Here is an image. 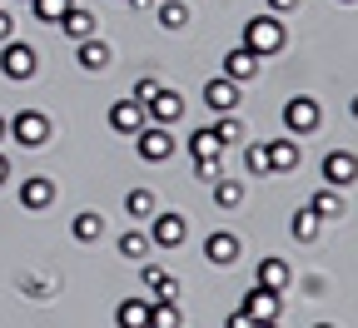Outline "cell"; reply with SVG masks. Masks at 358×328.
Masks as SVG:
<instances>
[{
  "label": "cell",
  "instance_id": "obj_1",
  "mask_svg": "<svg viewBox=\"0 0 358 328\" xmlns=\"http://www.w3.org/2000/svg\"><path fill=\"white\" fill-rule=\"evenodd\" d=\"M244 45L264 60V55H274L279 45H284V25H279V15H254L249 25H244Z\"/></svg>",
  "mask_w": 358,
  "mask_h": 328
},
{
  "label": "cell",
  "instance_id": "obj_2",
  "mask_svg": "<svg viewBox=\"0 0 358 328\" xmlns=\"http://www.w3.org/2000/svg\"><path fill=\"white\" fill-rule=\"evenodd\" d=\"M134 150H140V159H150V164H164V159L174 155V134H169V124H145L140 134H134Z\"/></svg>",
  "mask_w": 358,
  "mask_h": 328
},
{
  "label": "cell",
  "instance_id": "obj_3",
  "mask_svg": "<svg viewBox=\"0 0 358 328\" xmlns=\"http://www.w3.org/2000/svg\"><path fill=\"white\" fill-rule=\"evenodd\" d=\"M10 139H15V145H25V150H40L45 139H50V120H45L40 110H20V115L10 120Z\"/></svg>",
  "mask_w": 358,
  "mask_h": 328
},
{
  "label": "cell",
  "instance_id": "obj_4",
  "mask_svg": "<svg viewBox=\"0 0 358 328\" xmlns=\"http://www.w3.org/2000/svg\"><path fill=\"white\" fill-rule=\"evenodd\" d=\"M0 75L6 80H30L35 75V50L25 40H6V50H0Z\"/></svg>",
  "mask_w": 358,
  "mask_h": 328
},
{
  "label": "cell",
  "instance_id": "obj_5",
  "mask_svg": "<svg viewBox=\"0 0 358 328\" xmlns=\"http://www.w3.org/2000/svg\"><path fill=\"white\" fill-rule=\"evenodd\" d=\"M155 219V229H150V244H159V249H179L189 239V224H185V214H150Z\"/></svg>",
  "mask_w": 358,
  "mask_h": 328
},
{
  "label": "cell",
  "instance_id": "obj_6",
  "mask_svg": "<svg viewBox=\"0 0 358 328\" xmlns=\"http://www.w3.org/2000/svg\"><path fill=\"white\" fill-rule=\"evenodd\" d=\"M145 115L155 124H179V120H185V100H179V90H155V95L145 100Z\"/></svg>",
  "mask_w": 358,
  "mask_h": 328
},
{
  "label": "cell",
  "instance_id": "obj_7",
  "mask_svg": "<svg viewBox=\"0 0 358 328\" xmlns=\"http://www.w3.org/2000/svg\"><path fill=\"white\" fill-rule=\"evenodd\" d=\"M145 120H150V115H145L140 100H115V105H110V129H115V134H129V139H134V134L145 129Z\"/></svg>",
  "mask_w": 358,
  "mask_h": 328
},
{
  "label": "cell",
  "instance_id": "obj_8",
  "mask_svg": "<svg viewBox=\"0 0 358 328\" xmlns=\"http://www.w3.org/2000/svg\"><path fill=\"white\" fill-rule=\"evenodd\" d=\"M244 313H249L254 323H274V318H279V289L254 284V289L244 294Z\"/></svg>",
  "mask_w": 358,
  "mask_h": 328
},
{
  "label": "cell",
  "instance_id": "obj_9",
  "mask_svg": "<svg viewBox=\"0 0 358 328\" xmlns=\"http://www.w3.org/2000/svg\"><path fill=\"white\" fill-rule=\"evenodd\" d=\"M284 124H289L294 134H308L313 124H319V100H308V95H294V100L284 105Z\"/></svg>",
  "mask_w": 358,
  "mask_h": 328
},
{
  "label": "cell",
  "instance_id": "obj_10",
  "mask_svg": "<svg viewBox=\"0 0 358 328\" xmlns=\"http://www.w3.org/2000/svg\"><path fill=\"white\" fill-rule=\"evenodd\" d=\"M353 179H358V159H353L348 150H334V155H324V184L343 190V184H353Z\"/></svg>",
  "mask_w": 358,
  "mask_h": 328
},
{
  "label": "cell",
  "instance_id": "obj_11",
  "mask_svg": "<svg viewBox=\"0 0 358 328\" xmlns=\"http://www.w3.org/2000/svg\"><path fill=\"white\" fill-rule=\"evenodd\" d=\"M204 105H209L214 115H229V110L239 105V85H234V80H224V75L209 80V85H204Z\"/></svg>",
  "mask_w": 358,
  "mask_h": 328
},
{
  "label": "cell",
  "instance_id": "obj_12",
  "mask_svg": "<svg viewBox=\"0 0 358 328\" xmlns=\"http://www.w3.org/2000/svg\"><path fill=\"white\" fill-rule=\"evenodd\" d=\"M254 75H259V55L249 50V45H239V50H229V55H224V80L244 85V80H254Z\"/></svg>",
  "mask_w": 358,
  "mask_h": 328
},
{
  "label": "cell",
  "instance_id": "obj_13",
  "mask_svg": "<svg viewBox=\"0 0 358 328\" xmlns=\"http://www.w3.org/2000/svg\"><path fill=\"white\" fill-rule=\"evenodd\" d=\"M20 204H25V209H45V204H55V179H45V174L20 179Z\"/></svg>",
  "mask_w": 358,
  "mask_h": 328
},
{
  "label": "cell",
  "instance_id": "obj_14",
  "mask_svg": "<svg viewBox=\"0 0 358 328\" xmlns=\"http://www.w3.org/2000/svg\"><path fill=\"white\" fill-rule=\"evenodd\" d=\"M204 259L219 264V269H224V264H234V259H239V239H234L229 229H214L209 239H204Z\"/></svg>",
  "mask_w": 358,
  "mask_h": 328
},
{
  "label": "cell",
  "instance_id": "obj_15",
  "mask_svg": "<svg viewBox=\"0 0 358 328\" xmlns=\"http://www.w3.org/2000/svg\"><path fill=\"white\" fill-rule=\"evenodd\" d=\"M268 150V174H289V169H299V145L294 139H274V145H264Z\"/></svg>",
  "mask_w": 358,
  "mask_h": 328
},
{
  "label": "cell",
  "instance_id": "obj_16",
  "mask_svg": "<svg viewBox=\"0 0 358 328\" xmlns=\"http://www.w3.org/2000/svg\"><path fill=\"white\" fill-rule=\"evenodd\" d=\"M60 30H65L70 40H90V35L100 30V20L90 15V10H80V6H70V10H65V20H60Z\"/></svg>",
  "mask_w": 358,
  "mask_h": 328
},
{
  "label": "cell",
  "instance_id": "obj_17",
  "mask_svg": "<svg viewBox=\"0 0 358 328\" xmlns=\"http://www.w3.org/2000/svg\"><path fill=\"white\" fill-rule=\"evenodd\" d=\"M115 323L120 328H150V299H124L115 308Z\"/></svg>",
  "mask_w": 358,
  "mask_h": 328
},
{
  "label": "cell",
  "instance_id": "obj_18",
  "mask_svg": "<svg viewBox=\"0 0 358 328\" xmlns=\"http://www.w3.org/2000/svg\"><path fill=\"white\" fill-rule=\"evenodd\" d=\"M80 65H85V70H105V65H110V45H105L100 35L80 40Z\"/></svg>",
  "mask_w": 358,
  "mask_h": 328
},
{
  "label": "cell",
  "instance_id": "obj_19",
  "mask_svg": "<svg viewBox=\"0 0 358 328\" xmlns=\"http://www.w3.org/2000/svg\"><path fill=\"white\" fill-rule=\"evenodd\" d=\"M308 209L319 214V219H343V199H338V190H334V184H324V190L308 199Z\"/></svg>",
  "mask_w": 358,
  "mask_h": 328
},
{
  "label": "cell",
  "instance_id": "obj_20",
  "mask_svg": "<svg viewBox=\"0 0 358 328\" xmlns=\"http://www.w3.org/2000/svg\"><path fill=\"white\" fill-rule=\"evenodd\" d=\"M289 278H294V269H289L284 259H259V284H264V289H284Z\"/></svg>",
  "mask_w": 358,
  "mask_h": 328
},
{
  "label": "cell",
  "instance_id": "obj_21",
  "mask_svg": "<svg viewBox=\"0 0 358 328\" xmlns=\"http://www.w3.org/2000/svg\"><path fill=\"white\" fill-rule=\"evenodd\" d=\"M105 234V219H100V209H85V214H75V239L80 244H95Z\"/></svg>",
  "mask_w": 358,
  "mask_h": 328
},
{
  "label": "cell",
  "instance_id": "obj_22",
  "mask_svg": "<svg viewBox=\"0 0 358 328\" xmlns=\"http://www.w3.org/2000/svg\"><path fill=\"white\" fill-rule=\"evenodd\" d=\"M145 289L159 294V299H174V294H179V284H174V278H169L159 264H145Z\"/></svg>",
  "mask_w": 358,
  "mask_h": 328
},
{
  "label": "cell",
  "instance_id": "obj_23",
  "mask_svg": "<svg viewBox=\"0 0 358 328\" xmlns=\"http://www.w3.org/2000/svg\"><path fill=\"white\" fill-rule=\"evenodd\" d=\"M70 6H75V0H30V10H35V20H45V25H60Z\"/></svg>",
  "mask_w": 358,
  "mask_h": 328
},
{
  "label": "cell",
  "instance_id": "obj_24",
  "mask_svg": "<svg viewBox=\"0 0 358 328\" xmlns=\"http://www.w3.org/2000/svg\"><path fill=\"white\" fill-rule=\"evenodd\" d=\"M219 150H224V145H219L214 129H194V134H189V155H194V159H214Z\"/></svg>",
  "mask_w": 358,
  "mask_h": 328
},
{
  "label": "cell",
  "instance_id": "obj_25",
  "mask_svg": "<svg viewBox=\"0 0 358 328\" xmlns=\"http://www.w3.org/2000/svg\"><path fill=\"white\" fill-rule=\"evenodd\" d=\"M289 229H294V239H303V244H308V239H319V214L303 204V209L289 219Z\"/></svg>",
  "mask_w": 358,
  "mask_h": 328
},
{
  "label": "cell",
  "instance_id": "obj_26",
  "mask_svg": "<svg viewBox=\"0 0 358 328\" xmlns=\"http://www.w3.org/2000/svg\"><path fill=\"white\" fill-rule=\"evenodd\" d=\"M124 214H129V219H150V214H155V194H150V190H129V194H124Z\"/></svg>",
  "mask_w": 358,
  "mask_h": 328
},
{
  "label": "cell",
  "instance_id": "obj_27",
  "mask_svg": "<svg viewBox=\"0 0 358 328\" xmlns=\"http://www.w3.org/2000/svg\"><path fill=\"white\" fill-rule=\"evenodd\" d=\"M214 199H219L224 209H239V204H244V184H239V179H214Z\"/></svg>",
  "mask_w": 358,
  "mask_h": 328
},
{
  "label": "cell",
  "instance_id": "obj_28",
  "mask_svg": "<svg viewBox=\"0 0 358 328\" xmlns=\"http://www.w3.org/2000/svg\"><path fill=\"white\" fill-rule=\"evenodd\" d=\"M120 254H124V259H145V254H150V234H140V229L120 234Z\"/></svg>",
  "mask_w": 358,
  "mask_h": 328
},
{
  "label": "cell",
  "instance_id": "obj_29",
  "mask_svg": "<svg viewBox=\"0 0 358 328\" xmlns=\"http://www.w3.org/2000/svg\"><path fill=\"white\" fill-rule=\"evenodd\" d=\"M159 25H164V30H185V25H189V10L174 0V6H164V10H159Z\"/></svg>",
  "mask_w": 358,
  "mask_h": 328
},
{
  "label": "cell",
  "instance_id": "obj_30",
  "mask_svg": "<svg viewBox=\"0 0 358 328\" xmlns=\"http://www.w3.org/2000/svg\"><path fill=\"white\" fill-rule=\"evenodd\" d=\"M214 134H219V145H239V139H244V124H239V120H229V115H224V120L214 124Z\"/></svg>",
  "mask_w": 358,
  "mask_h": 328
},
{
  "label": "cell",
  "instance_id": "obj_31",
  "mask_svg": "<svg viewBox=\"0 0 358 328\" xmlns=\"http://www.w3.org/2000/svg\"><path fill=\"white\" fill-rule=\"evenodd\" d=\"M244 169H249V174H268V150H264V145H249V150H244Z\"/></svg>",
  "mask_w": 358,
  "mask_h": 328
},
{
  "label": "cell",
  "instance_id": "obj_32",
  "mask_svg": "<svg viewBox=\"0 0 358 328\" xmlns=\"http://www.w3.org/2000/svg\"><path fill=\"white\" fill-rule=\"evenodd\" d=\"M194 174H199L204 184H214V179H224V164H219V155H214V159H194Z\"/></svg>",
  "mask_w": 358,
  "mask_h": 328
},
{
  "label": "cell",
  "instance_id": "obj_33",
  "mask_svg": "<svg viewBox=\"0 0 358 328\" xmlns=\"http://www.w3.org/2000/svg\"><path fill=\"white\" fill-rule=\"evenodd\" d=\"M155 90H159V80H150V75H145V80H134V95H129V100H140V105H145Z\"/></svg>",
  "mask_w": 358,
  "mask_h": 328
},
{
  "label": "cell",
  "instance_id": "obj_34",
  "mask_svg": "<svg viewBox=\"0 0 358 328\" xmlns=\"http://www.w3.org/2000/svg\"><path fill=\"white\" fill-rule=\"evenodd\" d=\"M6 40H15V20H10L6 10H0V45H6Z\"/></svg>",
  "mask_w": 358,
  "mask_h": 328
},
{
  "label": "cell",
  "instance_id": "obj_35",
  "mask_svg": "<svg viewBox=\"0 0 358 328\" xmlns=\"http://www.w3.org/2000/svg\"><path fill=\"white\" fill-rule=\"evenodd\" d=\"M229 328H259V323H254V318L239 308V313H229Z\"/></svg>",
  "mask_w": 358,
  "mask_h": 328
},
{
  "label": "cell",
  "instance_id": "obj_36",
  "mask_svg": "<svg viewBox=\"0 0 358 328\" xmlns=\"http://www.w3.org/2000/svg\"><path fill=\"white\" fill-rule=\"evenodd\" d=\"M299 6V0H268V10H274V15H284V10H294Z\"/></svg>",
  "mask_w": 358,
  "mask_h": 328
},
{
  "label": "cell",
  "instance_id": "obj_37",
  "mask_svg": "<svg viewBox=\"0 0 358 328\" xmlns=\"http://www.w3.org/2000/svg\"><path fill=\"white\" fill-rule=\"evenodd\" d=\"M10 179V164H6V155H0V184H6Z\"/></svg>",
  "mask_w": 358,
  "mask_h": 328
},
{
  "label": "cell",
  "instance_id": "obj_38",
  "mask_svg": "<svg viewBox=\"0 0 358 328\" xmlns=\"http://www.w3.org/2000/svg\"><path fill=\"white\" fill-rule=\"evenodd\" d=\"M6 134H10V120H6V115H0V139H6Z\"/></svg>",
  "mask_w": 358,
  "mask_h": 328
},
{
  "label": "cell",
  "instance_id": "obj_39",
  "mask_svg": "<svg viewBox=\"0 0 358 328\" xmlns=\"http://www.w3.org/2000/svg\"><path fill=\"white\" fill-rule=\"evenodd\" d=\"M259 328H279V318H274V323H259Z\"/></svg>",
  "mask_w": 358,
  "mask_h": 328
},
{
  "label": "cell",
  "instance_id": "obj_40",
  "mask_svg": "<svg viewBox=\"0 0 358 328\" xmlns=\"http://www.w3.org/2000/svg\"><path fill=\"white\" fill-rule=\"evenodd\" d=\"M353 120H358V100H353Z\"/></svg>",
  "mask_w": 358,
  "mask_h": 328
},
{
  "label": "cell",
  "instance_id": "obj_41",
  "mask_svg": "<svg viewBox=\"0 0 358 328\" xmlns=\"http://www.w3.org/2000/svg\"><path fill=\"white\" fill-rule=\"evenodd\" d=\"M124 6H140V0H124Z\"/></svg>",
  "mask_w": 358,
  "mask_h": 328
},
{
  "label": "cell",
  "instance_id": "obj_42",
  "mask_svg": "<svg viewBox=\"0 0 358 328\" xmlns=\"http://www.w3.org/2000/svg\"><path fill=\"white\" fill-rule=\"evenodd\" d=\"M319 328H334V323H319Z\"/></svg>",
  "mask_w": 358,
  "mask_h": 328
}]
</instances>
